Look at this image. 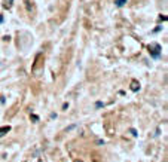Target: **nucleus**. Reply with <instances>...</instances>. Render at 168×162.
<instances>
[{
  "mask_svg": "<svg viewBox=\"0 0 168 162\" xmlns=\"http://www.w3.org/2000/svg\"><path fill=\"white\" fill-rule=\"evenodd\" d=\"M42 57H43V55L42 54H39L37 55V57H36V62H34L33 64V67H31V70H33V73H40L42 70H43V64H42Z\"/></svg>",
  "mask_w": 168,
  "mask_h": 162,
  "instance_id": "nucleus-1",
  "label": "nucleus"
},
{
  "mask_svg": "<svg viewBox=\"0 0 168 162\" xmlns=\"http://www.w3.org/2000/svg\"><path fill=\"white\" fill-rule=\"evenodd\" d=\"M149 52H150L152 57L158 58V57L161 55V45H158V43H150V45H149Z\"/></svg>",
  "mask_w": 168,
  "mask_h": 162,
  "instance_id": "nucleus-2",
  "label": "nucleus"
},
{
  "mask_svg": "<svg viewBox=\"0 0 168 162\" xmlns=\"http://www.w3.org/2000/svg\"><path fill=\"white\" fill-rule=\"evenodd\" d=\"M11 131V127L7 125V127H0V137H3L5 134H7Z\"/></svg>",
  "mask_w": 168,
  "mask_h": 162,
  "instance_id": "nucleus-3",
  "label": "nucleus"
},
{
  "mask_svg": "<svg viewBox=\"0 0 168 162\" xmlns=\"http://www.w3.org/2000/svg\"><path fill=\"white\" fill-rule=\"evenodd\" d=\"M114 3H116V6H118V7H122L125 3H127V0H116Z\"/></svg>",
  "mask_w": 168,
  "mask_h": 162,
  "instance_id": "nucleus-4",
  "label": "nucleus"
},
{
  "mask_svg": "<svg viewBox=\"0 0 168 162\" xmlns=\"http://www.w3.org/2000/svg\"><path fill=\"white\" fill-rule=\"evenodd\" d=\"M138 88H140V85H138L135 81H133V83H131V89H133V91H137Z\"/></svg>",
  "mask_w": 168,
  "mask_h": 162,
  "instance_id": "nucleus-5",
  "label": "nucleus"
},
{
  "mask_svg": "<svg viewBox=\"0 0 168 162\" xmlns=\"http://www.w3.org/2000/svg\"><path fill=\"white\" fill-rule=\"evenodd\" d=\"M12 6V0H5V7H11Z\"/></svg>",
  "mask_w": 168,
  "mask_h": 162,
  "instance_id": "nucleus-6",
  "label": "nucleus"
},
{
  "mask_svg": "<svg viewBox=\"0 0 168 162\" xmlns=\"http://www.w3.org/2000/svg\"><path fill=\"white\" fill-rule=\"evenodd\" d=\"M74 162H82V161H74Z\"/></svg>",
  "mask_w": 168,
  "mask_h": 162,
  "instance_id": "nucleus-7",
  "label": "nucleus"
}]
</instances>
